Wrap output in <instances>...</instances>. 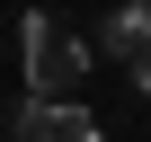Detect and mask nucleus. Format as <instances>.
<instances>
[{"mask_svg": "<svg viewBox=\"0 0 151 142\" xmlns=\"http://www.w3.org/2000/svg\"><path fill=\"white\" fill-rule=\"evenodd\" d=\"M124 71H133V89H142V98H151V44H142V53H133V62H124Z\"/></svg>", "mask_w": 151, "mask_h": 142, "instance_id": "obj_4", "label": "nucleus"}, {"mask_svg": "<svg viewBox=\"0 0 151 142\" xmlns=\"http://www.w3.org/2000/svg\"><path fill=\"white\" fill-rule=\"evenodd\" d=\"M18 53H27V98H71V89H80L89 80V44L80 36H71L62 18H45V9H27L18 18Z\"/></svg>", "mask_w": 151, "mask_h": 142, "instance_id": "obj_1", "label": "nucleus"}, {"mask_svg": "<svg viewBox=\"0 0 151 142\" xmlns=\"http://www.w3.org/2000/svg\"><path fill=\"white\" fill-rule=\"evenodd\" d=\"M9 133H18V142H107V133H98V115H89L80 98H53V107H45V98H18Z\"/></svg>", "mask_w": 151, "mask_h": 142, "instance_id": "obj_2", "label": "nucleus"}, {"mask_svg": "<svg viewBox=\"0 0 151 142\" xmlns=\"http://www.w3.org/2000/svg\"><path fill=\"white\" fill-rule=\"evenodd\" d=\"M142 44H151V0H116V18H107V53L133 62Z\"/></svg>", "mask_w": 151, "mask_h": 142, "instance_id": "obj_3", "label": "nucleus"}]
</instances>
